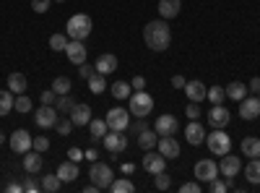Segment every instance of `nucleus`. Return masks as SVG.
<instances>
[{"instance_id": "nucleus-55", "label": "nucleus", "mask_w": 260, "mask_h": 193, "mask_svg": "<svg viewBox=\"0 0 260 193\" xmlns=\"http://www.w3.org/2000/svg\"><path fill=\"white\" fill-rule=\"evenodd\" d=\"M247 89H250V92H255V94L260 92V76H255V78L250 81V87H247Z\"/></svg>"}, {"instance_id": "nucleus-58", "label": "nucleus", "mask_w": 260, "mask_h": 193, "mask_svg": "<svg viewBox=\"0 0 260 193\" xmlns=\"http://www.w3.org/2000/svg\"><path fill=\"white\" fill-rule=\"evenodd\" d=\"M0 144H6V133L3 131H0Z\"/></svg>"}, {"instance_id": "nucleus-27", "label": "nucleus", "mask_w": 260, "mask_h": 193, "mask_svg": "<svg viewBox=\"0 0 260 193\" xmlns=\"http://www.w3.org/2000/svg\"><path fill=\"white\" fill-rule=\"evenodd\" d=\"M8 89L13 94H26V76L24 73H11L8 76Z\"/></svg>"}, {"instance_id": "nucleus-22", "label": "nucleus", "mask_w": 260, "mask_h": 193, "mask_svg": "<svg viewBox=\"0 0 260 193\" xmlns=\"http://www.w3.org/2000/svg\"><path fill=\"white\" fill-rule=\"evenodd\" d=\"M42 164H45V159H42V152H34V149H31V152L24 154V170H26L29 175H37L39 170H42Z\"/></svg>"}, {"instance_id": "nucleus-41", "label": "nucleus", "mask_w": 260, "mask_h": 193, "mask_svg": "<svg viewBox=\"0 0 260 193\" xmlns=\"http://www.w3.org/2000/svg\"><path fill=\"white\" fill-rule=\"evenodd\" d=\"M55 131H57L60 136H71V133H73V120H71V118H68V120H57Z\"/></svg>"}, {"instance_id": "nucleus-2", "label": "nucleus", "mask_w": 260, "mask_h": 193, "mask_svg": "<svg viewBox=\"0 0 260 193\" xmlns=\"http://www.w3.org/2000/svg\"><path fill=\"white\" fill-rule=\"evenodd\" d=\"M91 18L89 16H86V13H76V16H71L68 18V26H65V29H68V39H86V37H89L91 34Z\"/></svg>"}, {"instance_id": "nucleus-44", "label": "nucleus", "mask_w": 260, "mask_h": 193, "mask_svg": "<svg viewBox=\"0 0 260 193\" xmlns=\"http://www.w3.org/2000/svg\"><path fill=\"white\" fill-rule=\"evenodd\" d=\"M208 188H211V193H224V190H229V183H226V180H219V178H213V180L208 183Z\"/></svg>"}, {"instance_id": "nucleus-24", "label": "nucleus", "mask_w": 260, "mask_h": 193, "mask_svg": "<svg viewBox=\"0 0 260 193\" xmlns=\"http://www.w3.org/2000/svg\"><path fill=\"white\" fill-rule=\"evenodd\" d=\"M185 94H187L190 102H201V99H206L208 89L203 87V81H187L185 84Z\"/></svg>"}, {"instance_id": "nucleus-40", "label": "nucleus", "mask_w": 260, "mask_h": 193, "mask_svg": "<svg viewBox=\"0 0 260 193\" xmlns=\"http://www.w3.org/2000/svg\"><path fill=\"white\" fill-rule=\"evenodd\" d=\"M110 190H112V193H133V183L125 180V178H120V180H112Z\"/></svg>"}, {"instance_id": "nucleus-7", "label": "nucleus", "mask_w": 260, "mask_h": 193, "mask_svg": "<svg viewBox=\"0 0 260 193\" xmlns=\"http://www.w3.org/2000/svg\"><path fill=\"white\" fill-rule=\"evenodd\" d=\"M110 131H127L130 128V110H122V107H112L110 113L104 115Z\"/></svg>"}, {"instance_id": "nucleus-11", "label": "nucleus", "mask_w": 260, "mask_h": 193, "mask_svg": "<svg viewBox=\"0 0 260 193\" xmlns=\"http://www.w3.org/2000/svg\"><path fill=\"white\" fill-rule=\"evenodd\" d=\"M195 178L201 183H211L213 178H219V164L213 159H198L195 162Z\"/></svg>"}, {"instance_id": "nucleus-14", "label": "nucleus", "mask_w": 260, "mask_h": 193, "mask_svg": "<svg viewBox=\"0 0 260 193\" xmlns=\"http://www.w3.org/2000/svg\"><path fill=\"white\" fill-rule=\"evenodd\" d=\"M240 118H242V120H255V118H260V99H257V94H255V97H245V99L240 102Z\"/></svg>"}, {"instance_id": "nucleus-57", "label": "nucleus", "mask_w": 260, "mask_h": 193, "mask_svg": "<svg viewBox=\"0 0 260 193\" xmlns=\"http://www.w3.org/2000/svg\"><path fill=\"white\" fill-rule=\"evenodd\" d=\"M8 190H11V193H21V190H24V185H18V183H11V185H8Z\"/></svg>"}, {"instance_id": "nucleus-19", "label": "nucleus", "mask_w": 260, "mask_h": 193, "mask_svg": "<svg viewBox=\"0 0 260 193\" xmlns=\"http://www.w3.org/2000/svg\"><path fill=\"white\" fill-rule=\"evenodd\" d=\"M185 139H187V144H192V146H201V144L206 141V128H203L198 120H190V125L185 128Z\"/></svg>"}, {"instance_id": "nucleus-29", "label": "nucleus", "mask_w": 260, "mask_h": 193, "mask_svg": "<svg viewBox=\"0 0 260 193\" xmlns=\"http://www.w3.org/2000/svg\"><path fill=\"white\" fill-rule=\"evenodd\" d=\"M73 107H76V99H73L71 94H60V97L55 99V110H57L60 115H68Z\"/></svg>"}, {"instance_id": "nucleus-34", "label": "nucleus", "mask_w": 260, "mask_h": 193, "mask_svg": "<svg viewBox=\"0 0 260 193\" xmlns=\"http://www.w3.org/2000/svg\"><path fill=\"white\" fill-rule=\"evenodd\" d=\"M110 94H112L115 99H127V97H130V84H125V81H115L112 87H110Z\"/></svg>"}, {"instance_id": "nucleus-46", "label": "nucleus", "mask_w": 260, "mask_h": 193, "mask_svg": "<svg viewBox=\"0 0 260 193\" xmlns=\"http://www.w3.org/2000/svg\"><path fill=\"white\" fill-rule=\"evenodd\" d=\"M185 115H187L190 120H198V118H201V107H198V102H190V104L185 107Z\"/></svg>"}, {"instance_id": "nucleus-45", "label": "nucleus", "mask_w": 260, "mask_h": 193, "mask_svg": "<svg viewBox=\"0 0 260 193\" xmlns=\"http://www.w3.org/2000/svg\"><path fill=\"white\" fill-rule=\"evenodd\" d=\"M50 6H52V0H31L34 13H47V11H50Z\"/></svg>"}, {"instance_id": "nucleus-31", "label": "nucleus", "mask_w": 260, "mask_h": 193, "mask_svg": "<svg viewBox=\"0 0 260 193\" xmlns=\"http://www.w3.org/2000/svg\"><path fill=\"white\" fill-rule=\"evenodd\" d=\"M245 175H247V180H250V183L260 185V157L250 159V164L245 167Z\"/></svg>"}, {"instance_id": "nucleus-5", "label": "nucleus", "mask_w": 260, "mask_h": 193, "mask_svg": "<svg viewBox=\"0 0 260 193\" xmlns=\"http://www.w3.org/2000/svg\"><path fill=\"white\" fill-rule=\"evenodd\" d=\"M240 170H242V162H240V157H234L232 152L221 157V164H219V173L224 175V180L229 183V188H234V178L240 175Z\"/></svg>"}, {"instance_id": "nucleus-39", "label": "nucleus", "mask_w": 260, "mask_h": 193, "mask_svg": "<svg viewBox=\"0 0 260 193\" xmlns=\"http://www.w3.org/2000/svg\"><path fill=\"white\" fill-rule=\"evenodd\" d=\"M206 97H208L213 104H221V102L226 99V89H224V87H216V84H213V87L208 89V94H206Z\"/></svg>"}, {"instance_id": "nucleus-26", "label": "nucleus", "mask_w": 260, "mask_h": 193, "mask_svg": "<svg viewBox=\"0 0 260 193\" xmlns=\"http://www.w3.org/2000/svg\"><path fill=\"white\" fill-rule=\"evenodd\" d=\"M226 97L232 99V102H242L245 97H247V87L242 81H232L229 87H226Z\"/></svg>"}, {"instance_id": "nucleus-59", "label": "nucleus", "mask_w": 260, "mask_h": 193, "mask_svg": "<svg viewBox=\"0 0 260 193\" xmlns=\"http://www.w3.org/2000/svg\"><path fill=\"white\" fill-rule=\"evenodd\" d=\"M55 3H65V0H55Z\"/></svg>"}, {"instance_id": "nucleus-60", "label": "nucleus", "mask_w": 260, "mask_h": 193, "mask_svg": "<svg viewBox=\"0 0 260 193\" xmlns=\"http://www.w3.org/2000/svg\"><path fill=\"white\" fill-rule=\"evenodd\" d=\"M257 99H260V92H257Z\"/></svg>"}, {"instance_id": "nucleus-28", "label": "nucleus", "mask_w": 260, "mask_h": 193, "mask_svg": "<svg viewBox=\"0 0 260 193\" xmlns=\"http://www.w3.org/2000/svg\"><path fill=\"white\" fill-rule=\"evenodd\" d=\"M242 154H247L250 159L260 157V139H255V136L242 139Z\"/></svg>"}, {"instance_id": "nucleus-49", "label": "nucleus", "mask_w": 260, "mask_h": 193, "mask_svg": "<svg viewBox=\"0 0 260 193\" xmlns=\"http://www.w3.org/2000/svg\"><path fill=\"white\" fill-rule=\"evenodd\" d=\"M39 188H42V183H37L34 178H29V175H26V180H24V190H29V193H37Z\"/></svg>"}, {"instance_id": "nucleus-36", "label": "nucleus", "mask_w": 260, "mask_h": 193, "mask_svg": "<svg viewBox=\"0 0 260 193\" xmlns=\"http://www.w3.org/2000/svg\"><path fill=\"white\" fill-rule=\"evenodd\" d=\"M52 92L60 97V94H71V78L68 76H57L52 81Z\"/></svg>"}, {"instance_id": "nucleus-20", "label": "nucleus", "mask_w": 260, "mask_h": 193, "mask_svg": "<svg viewBox=\"0 0 260 193\" xmlns=\"http://www.w3.org/2000/svg\"><path fill=\"white\" fill-rule=\"evenodd\" d=\"M68 118L73 120V125H89V120H91V107L76 102V107L68 113Z\"/></svg>"}, {"instance_id": "nucleus-35", "label": "nucleus", "mask_w": 260, "mask_h": 193, "mask_svg": "<svg viewBox=\"0 0 260 193\" xmlns=\"http://www.w3.org/2000/svg\"><path fill=\"white\" fill-rule=\"evenodd\" d=\"M60 185H62V180L57 178V173H55V175H45V178H42V190H47V193H57V190H60Z\"/></svg>"}, {"instance_id": "nucleus-23", "label": "nucleus", "mask_w": 260, "mask_h": 193, "mask_svg": "<svg viewBox=\"0 0 260 193\" xmlns=\"http://www.w3.org/2000/svg\"><path fill=\"white\" fill-rule=\"evenodd\" d=\"M57 178H60L62 183H73V180L78 178V162H73V159L62 162V164L57 167Z\"/></svg>"}, {"instance_id": "nucleus-17", "label": "nucleus", "mask_w": 260, "mask_h": 193, "mask_svg": "<svg viewBox=\"0 0 260 193\" xmlns=\"http://www.w3.org/2000/svg\"><path fill=\"white\" fill-rule=\"evenodd\" d=\"M156 149H159L167 159H177V157H180V144H177L175 136H159Z\"/></svg>"}, {"instance_id": "nucleus-50", "label": "nucleus", "mask_w": 260, "mask_h": 193, "mask_svg": "<svg viewBox=\"0 0 260 193\" xmlns=\"http://www.w3.org/2000/svg\"><path fill=\"white\" fill-rule=\"evenodd\" d=\"M146 128H148V123H146L143 118H138V120H136L133 125H130V133H143Z\"/></svg>"}, {"instance_id": "nucleus-42", "label": "nucleus", "mask_w": 260, "mask_h": 193, "mask_svg": "<svg viewBox=\"0 0 260 193\" xmlns=\"http://www.w3.org/2000/svg\"><path fill=\"white\" fill-rule=\"evenodd\" d=\"M154 185L159 188V190H167L169 185H172V178L164 173V170H161V173H156V180H154Z\"/></svg>"}, {"instance_id": "nucleus-15", "label": "nucleus", "mask_w": 260, "mask_h": 193, "mask_svg": "<svg viewBox=\"0 0 260 193\" xmlns=\"http://www.w3.org/2000/svg\"><path fill=\"white\" fill-rule=\"evenodd\" d=\"M65 52H68V60L76 63V66L86 63V55H89V50H86V45H83V39H71L68 47H65Z\"/></svg>"}, {"instance_id": "nucleus-18", "label": "nucleus", "mask_w": 260, "mask_h": 193, "mask_svg": "<svg viewBox=\"0 0 260 193\" xmlns=\"http://www.w3.org/2000/svg\"><path fill=\"white\" fill-rule=\"evenodd\" d=\"M94 68H96V73H102V76L115 73V71H117V55H112V52L99 55V58H96V63H94Z\"/></svg>"}, {"instance_id": "nucleus-53", "label": "nucleus", "mask_w": 260, "mask_h": 193, "mask_svg": "<svg viewBox=\"0 0 260 193\" xmlns=\"http://www.w3.org/2000/svg\"><path fill=\"white\" fill-rule=\"evenodd\" d=\"M185 84H187L185 76H180V73H177V76H172V87H175V89H185Z\"/></svg>"}, {"instance_id": "nucleus-25", "label": "nucleus", "mask_w": 260, "mask_h": 193, "mask_svg": "<svg viewBox=\"0 0 260 193\" xmlns=\"http://www.w3.org/2000/svg\"><path fill=\"white\" fill-rule=\"evenodd\" d=\"M156 144H159V133H156V131L146 128L143 133H138V146L143 149V152H148V149H156Z\"/></svg>"}, {"instance_id": "nucleus-52", "label": "nucleus", "mask_w": 260, "mask_h": 193, "mask_svg": "<svg viewBox=\"0 0 260 193\" xmlns=\"http://www.w3.org/2000/svg\"><path fill=\"white\" fill-rule=\"evenodd\" d=\"M180 190L182 193H201V183H185Z\"/></svg>"}, {"instance_id": "nucleus-30", "label": "nucleus", "mask_w": 260, "mask_h": 193, "mask_svg": "<svg viewBox=\"0 0 260 193\" xmlns=\"http://www.w3.org/2000/svg\"><path fill=\"white\" fill-rule=\"evenodd\" d=\"M13 104H16V94L8 89H3V92H0V118H3V115H8L11 110H13Z\"/></svg>"}, {"instance_id": "nucleus-13", "label": "nucleus", "mask_w": 260, "mask_h": 193, "mask_svg": "<svg viewBox=\"0 0 260 193\" xmlns=\"http://www.w3.org/2000/svg\"><path fill=\"white\" fill-rule=\"evenodd\" d=\"M206 115H208L211 128H226V125H229V120H232L229 110H226V107H221V104H213Z\"/></svg>"}, {"instance_id": "nucleus-38", "label": "nucleus", "mask_w": 260, "mask_h": 193, "mask_svg": "<svg viewBox=\"0 0 260 193\" xmlns=\"http://www.w3.org/2000/svg\"><path fill=\"white\" fill-rule=\"evenodd\" d=\"M13 110L16 113H31V99L26 97V94H16V104H13Z\"/></svg>"}, {"instance_id": "nucleus-21", "label": "nucleus", "mask_w": 260, "mask_h": 193, "mask_svg": "<svg viewBox=\"0 0 260 193\" xmlns=\"http://www.w3.org/2000/svg\"><path fill=\"white\" fill-rule=\"evenodd\" d=\"M182 11V0H159V16L161 18H175Z\"/></svg>"}, {"instance_id": "nucleus-56", "label": "nucleus", "mask_w": 260, "mask_h": 193, "mask_svg": "<svg viewBox=\"0 0 260 193\" xmlns=\"http://www.w3.org/2000/svg\"><path fill=\"white\" fill-rule=\"evenodd\" d=\"M83 157L89 159V162H96V157H99V152L96 149H89V152H83Z\"/></svg>"}, {"instance_id": "nucleus-43", "label": "nucleus", "mask_w": 260, "mask_h": 193, "mask_svg": "<svg viewBox=\"0 0 260 193\" xmlns=\"http://www.w3.org/2000/svg\"><path fill=\"white\" fill-rule=\"evenodd\" d=\"M31 149H34V152H42V154H45L47 149H50V139H47V136H37Z\"/></svg>"}, {"instance_id": "nucleus-10", "label": "nucleus", "mask_w": 260, "mask_h": 193, "mask_svg": "<svg viewBox=\"0 0 260 193\" xmlns=\"http://www.w3.org/2000/svg\"><path fill=\"white\" fill-rule=\"evenodd\" d=\"M11 149L16 154H26V152H31V146H34V139L29 136V131H24V128H18V131H13L11 133Z\"/></svg>"}, {"instance_id": "nucleus-48", "label": "nucleus", "mask_w": 260, "mask_h": 193, "mask_svg": "<svg viewBox=\"0 0 260 193\" xmlns=\"http://www.w3.org/2000/svg\"><path fill=\"white\" fill-rule=\"evenodd\" d=\"M39 99H42V104H55L57 94H55V92H52V87H50L47 92H42V94H39Z\"/></svg>"}, {"instance_id": "nucleus-51", "label": "nucleus", "mask_w": 260, "mask_h": 193, "mask_svg": "<svg viewBox=\"0 0 260 193\" xmlns=\"http://www.w3.org/2000/svg\"><path fill=\"white\" fill-rule=\"evenodd\" d=\"M130 87H133L136 92H143V89H146V78H143V76H136L133 81H130Z\"/></svg>"}, {"instance_id": "nucleus-4", "label": "nucleus", "mask_w": 260, "mask_h": 193, "mask_svg": "<svg viewBox=\"0 0 260 193\" xmlns=\"http://www.w3.org/2000/svg\"><path fill=\"white\" fill-rule=\"evenodd\" d=\"M89 178L94 185H99V190L104 188H110L115 175H112V167L110 164H104V162H91V170H89Z\"/></svg>"}, {"instance_id": "nucleus-33", "label": "nucleus", "mask_w": 260, "mask_h": 193, "mask_svg": "<svg viewBox=\"0 0 260 193\" xmlns=\"http://www.w3.org/2000/svg\"><path fill=\"white\" fill-rule=\"evenodd\" d=\"M89 89H91V94H102V92H107V78L102 76V73H91V78H89Z\"/></svg>"}, {"instance_id": "nucleus-3", "label": "nucleus", "mask_w": 260, "mask_h": 193, "mask_svg": "<svg viewBox=\"0 0 260 193\" xmlns=\"http://www.w3.org/2000/svg\"><path fill=\"white\" fill-rule=\"evenodd\" d=\"M206 144L211 149V154L224 157V154L232 152V139H229V133L221 131V128H213V133H206Z\"/></svg>"}, {"instance_id": "nucleus-6", "label": "nucleus", "mask_w": 260, "mask_h": 193, "mask_svg": "<svg viewBox=\"0 0 260 193\" xmlns=\"http://www.w3.org/2000/svg\"><path fill=\"white\" fill-rule=\"evenodd\" d=\"M151 110H154V99H151V94L136 92L133 97H130V113H133L136 118H146V115H151Z\"/></svg>"}, {"instance_id": "nucleus-37", "label": "nucleus", "mask_w": 260, "mask_h": 193, "mask_svg": "<svg viewBox=\"0 0 260 193\" xmlns=\"http://www.w3.org/2000/svg\"><path fill=\"white\" fill-rule=\"evenodd\" d=\"M68 37L65 34H52L50 37V50H55V52H65V47H68Z\"/></svg>"}, {"instance_id": "nucleus-8", "label": "nucleus", "mask_w": 260, "mask_h": 193, "mask_svg": "<svg viewBox=\"0 0 260 193\" xmlns=\"http://www.w3.org/2000/svg\"><path fill=\"white\" fill-rule=\"evenodd\" d=\"M60 120V113L55 110V104H42L39 110L34 113V123L39 128H55Z\"/></svg>"}, {"instance_id": "nucleus-16", "label": "nucleus", "mask_w": 260, "mask_h": 193, "mask_svg": "<svg viewBox=\"0 0 260 193\" xmlns=\"http://www.w3.org/2000/svg\"><path fill=\"white\" fill-rule=\"evenodd\" d=\"M154 131L159 136H175L177 133V118L175 115H159L154 123Z\"/></svg>"}, {"instance_id": "nucleus-47", "label": "nucleus", "mask_w": 260, "mask_h": 193, "mask_svg": "<svg viewBox=\"0 0 260 193\" xmlns=\"http://www.w3.org/2000/svg\"><path fill=\"white\" fill-rule=\"evenodd\" d=\"M94 71H96V68H94V66H86V63H81V66H78V76H81L83 81H89Z\"/></svg>"}, {"instance_id": "nucleus-54", "label": "nucleus", "mask_w": 260, "mask_h": 193, "mask_svg": "<svg viewBox=\"0 0 260 193\" xmlns=\"http://www.w3.org/2000/svg\"><path fill=\"white\" fill-rule=\"evenodd\" d=\"M68 157H71L73 162H81V159H83V152H81V149H71V152H68Z\"/></svg>"}, {"instance_id": "nucleus-32", "label": "nucleus", "mask_w": 260, "mask_h": 193, "mask_svg": "<svg viewBox=\"0 0 260 193\" xmlns=\"http://www.w3.org/2000/svg\"><path fill=\"white\" fill-rule=\"evenodd\" d=\"M110 131V125H107V120H89V133H91V139H96V141H102V136Z\"/></svg>"}, {"instance_id": "nucleus-12", "label": "nucleus", "mask_w": 260, "mask_h": 193, "mask_svg": "<svg viewBox=\"0 0 260 193\" xmlns=\"http://www.w3.org/2000/svg\"><path fill=\"white\" fill-rule=\"evenodd\" d=\"M167 167V157L161 152H154V149H148V152L143 154V170L148 175H156L161 173V170Z\"/></svg>"}, {"instance_id": "nucleus-1", "label": "nucleus", "mask_w": 260, "mask_h": 193, "mask_svg": "<svg viewBox=\"0 0 260 193\" xmlns=\"http://www.w3.org/2000/svg\"><path fill=\"white\" fill-rule=\"evenodd\" d=\"M143 42L148 45V50L154 52H164L172 42V29L167 24V18H159V21H148L143 26Z\"/></svg>"}, {"instance_id": "nucleus-9", "label": "nucleus", "mask_w": 260, "mask_h": 193, "mask_svg": "<svg viewBox=\"0 0 260 193\" xmlns=\"http://www.w3.org/2000/svg\"><path fill=\"white\" fill-rule=\"evenodd\" d=\"M102 141H104V146H107V152L110 154H122L125 149H127V136H125V131H107L104 136H102Z\"/></svg>"}]
</instances>
